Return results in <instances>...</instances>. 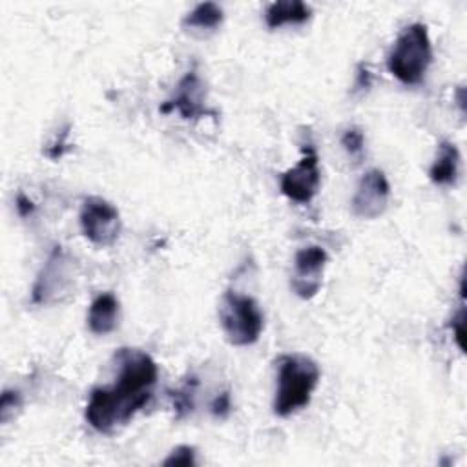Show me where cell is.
Here are the masks:
<instances>
[{"instance_id": "22", "label": "cell", "mask_w": 467, "mask_h": 467, "mask_svg": "<svg viewBox=\"0 0 467 467\" xmlns=\"http://www.w3.org/2000/svg\"><path fill=\"white\" fill-rule=\"evenodd\" d=\"M15 206H16V212L20 217H29L33 212H35V204L29 197H26L22 192L16 195V201H15Z\"/></svg>"}, {"instance_id": "2", "label": "cell", "mask_w": 467, "mask_h": 467, "mask_svg": "<svg viewBox=\"0 0 467 467\" xmlns=\"http://www.w3.org/2000/svg\"><path fill=\"white\" fill-rule=\"evenodd\" d=\"M275 365L277 387L274 412L285 418L310 403L312 392L319 381V367L312 358L303 354H281Z\"/></svg>"}, {"instance_id": "7", "label": "cell", "mask_w": 467, "mask_h": 467, "mask_svg": "<svg viewBox=\"0 0 467 467\" xmlns=\"http://www.w3.org/2000/svg\"><path fill=\"white\" fill-rule=\"evenodd\" d=\"M328 255L317 246L301 248L294 257V272L290 277V286L301 299L314 297L323 283V270L327 266Z\"/></svg>"}, {"instance_id": "4", "label": "cell", "mask_w": 467, "mask_h": 467, "mask_svg": "<svg viewBox=\"0 0 467 467\" xmlns=\"http://www.w3.org/2000/svg\"><path fill=\"white\" fill-rule=\"evenodd\" d=\"M219 319L226 339L235 347L254 345L265 327V317L257 301L234 290L223 294Z\"/></svg>"}, {"instance_id": "23", "label": "cell", "mask_w": 467, "mask_h": 467, "mask_svg": "<svg viewBox=\"0 0 467 467\" xmlns=\"http://www.w3.org/2000/svg\"><path fill=\"white\" fill-rule=\"evenodd\" d=\"M368 86H370V73H368L367 66L359 64V67H358V80H356L354 88L356 89H363V88H368Z\"/></svg>"}, {"instance_id": "19", "label": "cell", "mask_w": 467, "mask_h": 467, "mask_svg": "<svg viewBox=\"0 0 467 467\" xmlns=\"http://www.w3.org/2000/svg\"><path fill=\"white\" fill-rule=\"evenodd\" d=\"M67 135H69V126H66V128H62V130L58 131V135H57L55 142H53L51 146H47V150H46V155H47L49 159L57 161V159H60V157L64 155V151H66V140H67Z\"/></svg>"}, {"instance_id": "8", "label": "cell", "mask_w": 467, "mask_h": 467, "mask_svg": "<svg viewBox=\"0 0 467 467\" xmlns=\"http://www.w3.org/2000/svg\"><path fill=\"white\" fill-rule=\"evenodd\" d=\"M69 283H71L69 259L64 254L62 246H55L33 285V290H31L33 303L46 305V303L57 301L60 294H66Z\"/></svg>"}, {"instance_id": "11", "label": "cell", "mask_w": 467, "mask_h": 467, "mask_svg": "<svg viewBox=\"0 0 467 467\" xmlns=\"http://www.w3.org/2000/svg\"><path fill=\"white\" fill-rule=\"evenodd\" d=\"M119 299L111 292L99 294L88 310V328L97 336H106L117 328Z\"/></svg>"}, {"instance_id": "10", "label": "cell", "mask_w": 467, "mask_h": 467, "mask_svg": "<svg viewBox=\"0 0 467 467\" xmlns=\"http://www.w3.org/2000/svg\"><path fill=\"white\" fill-rule=\"evenodd\" d=\"M202 99H204L202 82H201L197 71L192 69L179 80L175 93L161 106V111L170 113V111L177 109L182 119H197V117L213 113V111L206 109Z\"/></svg>"}, {"instance_id": "3", "label": "cell", "mask_w": 467, "mask_h": 467, "mask_svg": "<svg viewBox=\"0 0 467 467\" xmlns=\"http://www.w3.org/2000/svg\"><path fill=\"white\" fill-rule=\"evenodd\" d=\"M432 60V46L425 24L403 27L387 57L389 71L407 86L420 84Z\"/></svg>"}, {"instance_id": "14", "label": "cell", "mask_w": 467, "mask_h": 467, "mask_svg": "<svg viewBox=\"0 0 467 467\" xmlns=\"http://www.w3.org/2000/svg\"><path fill=\"white\" fill-rule=\"evenodd\" d=\"M223 22V9L213 2H202L195 5L182 20V27L212 31Z\"/></svg>"}, {"instance_id": "5", "label": "cell", "mask_w": 467, "mask_h": 467, "mask_svg": "<svg viewBox=\"0 0 467 467\" xmlns=\"http://www.w3.org/2000/svg\"><path fill=\"white\" fill-rule=\"evenodd\" d=\"M78 221L84 237L97 246H111L119 239V210L102 197H86L80 208Z\"/></svg>"}, {"instance_id": "17", "label": "cell", "mask_w": 467, "mask_h": 467, "mask_svg": "<svg viewBox=\"0 0 467 467\" xmlns=\"http://www.w3.org/2000/svg\"><path fill=\"white\" fill-rule=\"evenodd\" d=\"M197 463V458H195V449L190 447V445H179L175 447L162 462V465L170 467V465H186V467H192Z\"/></svg>"}, {"instance_id": "6", "label": "cell", "mask_w": 467, "mask_h": 467, "mask_svg": "<svg viewBox=\"0 0 467 467\" xmlns=\"http://www.w3.org/2000/svg\"><path fill=\"white\" fill-rule=\"evenodd\" d=\"M319 184H321V171L317 166L316 148L312 144H305L301 161L281 175L279 179L281 192L290 201L306 204L316 197Z\"/></svg>"}, {"instance_id": "13", "label": "cell", "mask_w": 467, "mask_h": 467, "mask_svg": "<svg viewBox=\"0 0 467 467\" xmlns=\"http://www.w3.org/2000/svg\"><path fill=\"white\" fill-rule=\"evenodd\" d=\"M312 9L301 0H283L274 2L265 11V22L270 29L286 26V24H303L310 18Z\"/></svg>"}, {"instance_id": "21", "label": "cell", "mask_w": 467, "mask_h": 467, "mask_svg": "<svg viewBox=\"0 0 467 467\" xmlns=\"http://www.w3.org/2000/svg\"><path fill=\"white\" fill-rule=\"evenodd\" d=\"M212 414L215 418H226L230 414V409H232V401H230V394L224 390L221 392L219 396H215V400L212 401Z\"/></svg>"}, {"instance_id": "12", "label": "cell", "mask_w": 467, "mask_h": 467, "mask_svg": "<svg viewBox=\"0 0 467 467\" xmlns=\"http://www.w3.org/2000/svg\"><path fill=\"white\" fill-rule=\"evenodd\" d=\"M458 168H460V151L458 148L449 142L441 140L434 157V162L429 168V177L434 184L447 186L454 184L458 179Z\"/></svg>"}, {"instance_id": "16", "label": "cell", "mask_w": 467, "mask_h": 467, "mask_svg": "<svg viewBox=\"0 0 467 467\" xmlns=\"http://www.w3.org/2000/svg\"><path fill=\"white\" fill-rule=\"evenodd\" d=\"M341 144L343 148L348 151V155L352 157H361L363 153V146H365V137L363 131L356 126L345 130V133L341 135Z\"/></svg>"}, {"instance_id": "1", "label": "cell", "mask_w": 467, "mask_h": 467, "mask_svg": "<svg viewBox=\"0 0 467 467\" xmlns=\"http://www.w3.org/2000/svg\"><path fill=\"white\" fill-rule=\"evenodd\" d=\"M117 381L91 390L86 420L99 432H111L126 425L151 398L159 370L153 358L139 348H119L113 356Z\"/></svg>"}, {"instance_id": "18", "label": "cell", "mask_w": 467, "mask_h": 467, "mask_svg": "<svg viewBox=\"0 0 467 467\" xmlns=\"http://www.w3.org/2000/svg\"><path fill=\"white\" fill-rule=\"evenodd\" d=\"M22 405V398L16 390H4L2 394V401H0V414H2V421L5 423L9 420V412L13 409H20Z\"/></svg>"}, {"instance_id": "9", "label": "cell", "mask_w": 467, "mask_h": 467, "mask_svg": "<svg viewBox=\"0 0 467 467\" xmlns=\"http://www.w3.org/2000/svg\"><path fill=\"white\" fill-rule=\"evenodd\" d=\"M390 184L381 170H368L358 182L356 193L352 197V212L361 219L379 217L389 204Z\"/></svg>"}, {"instance_id": "20", "label": "cell", "mask_w": 467, "mask_h": 467, "mask_svg": "<svg viewBox=\"0 0 467 467\" xmlns=\"http://www.w3.org/2000/svg\"><path fill=\"white\" fill-rule=\"evenodd\" d=\"M451 328H452V332H454L456 345L463 350V336H465V308H463V305H462L460 310L452 316V319H451Z\"/></svg>"}, {"instance_id": "15", "label": "cell", "mask_w": 467, "mask_h": 467, "mask_svg": "<svg viewBox=\"0 0 467 467\" xmlns=\"http://www.w3.org/2000/svg\"><path fill=\"white\" fill-rule=\"evenodd\" d=\"M195 389H197V379L192 376L181 389L170 392L177 418H182V416H186V414H190L193 410Z\"/></svg>"}]
</instances>
